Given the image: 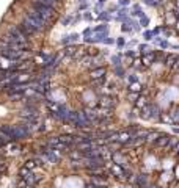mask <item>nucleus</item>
<instances>
[{"instance_id":"nucleus-1","label":"nucleus","mask_w":179,"mask_h":188,"mask_svg":"<svg viewBox=\"0 0 179 188\" xmlns=\"http://www.w3.org/2000/svg\"><path fill=\"white\" fill-rule=\"evenodd\" d=\"M24 21H25V22H28L30 25H32L33 28L36 30V32H42V30L47 28V25H49V22L46 21V19H42L41 16H39L38 13L35 11V9H30V11L25 13Z\"/></svg>"},{"instance_id":"nucleus-2","label":"nucleus","mask_w":179,"mask_h":188,"mask_svg":"<svg viewBox=\"0 0 179 188\" xmlns=\"http://www.w3.org/2000/svg\"><path fill=\"white\" fill-rule=\"evenodd\" d=\"M32 9H35V11L38 13V14L41 16L42 19H46L47 22H50L52 17H54V16H57V9H55L54 6L44 5V3H41L39 0L32 2Z\"/></svg>"},{"instance_id":"nucleus-3","label":"nucleus","mask_w":179,"mask_h":188,"mask_svg":"<svg viewBox=\"0 0 179 188\" xmlns=\"http://www.w3.org/2000/svg\"><path fill=\"white\" fill-rule=\"evenodd\" d=\"M99 105H101V107H105V108L113 110L115 107H116V100H115L113 96H102L101 100H99Z\"/></svg>"},{"instance_id":"nucleus-4","label":"nucleus","mask_w":179,"mask_h":188,"mask_svg":"<svg viewBox=\"0 0 179 188\" xmlns=\"http://www.w3.org/2000/svg\"><path fill=\"white\" fill-rule=\"evenodd\" d=\"M105 75H107V68H104V66H98V68L90 70V77H91V80L102 79V77H105Z\"/></svg>"},{"instance_id":"nucleus-5","label":"nucleus","mask_w":179,"mask_h":188,"mask_svg":"<svg viewBox=\"0 0 179 188\" xmlns=\"http://www.w3.org/2000/svg\"><path fill=\"white\" fill-rule=\"evenodd\" d=\"M152 63H155V52L141 55V64H143V68H149Z\"/></svg>"},{"instance_id":"nucleus-6","label":"nucleus","mask_w":179,"mask_h":188,"mask_svg":"<svg viewBox=\"0 0 179 188\" xmlns=\"http://www.w3.org/2000/svg\"><path fill=\"white\" fill-rule=\"evenodd\" d=\"M171 136L170 135H167V133H160V136L157 138V141L154 143V146L155 147H167V144H168V141H170Z\"/></svg>"},{"instance_id":"nucleus-7","label":"nucleus","mask_w":179,"mask_h":188,"mask_svg":"<svg viewBox=\"0 0 179 188\" xmlns=\"http://www.w3.org/2000/svg\"><path fill=\"white\" fill-rule=\"evenodd\" d=\"M77 50H79V47L77 46H65V49H63V55H66V56H69V58H72V56L77 53Z\"/></svg>"},{"instance_id":"nucleus-8","label":"nucleus","mask_w":179,"mask_h":188,"mask_svg":"<svg viewBox=\"0 0 179 188\" xmlns=\"http://www.w3.org/2000/svg\"><path fill=\"white\" fill-rule=\"evenodd\" d=\"M98 19H99V21H101V22H112V21H113V16H112V13H108L107 11V9H104V11H102V13H99V14H98Z\"/></svg>"},{"instance_id":"nucleus-9","label":"nucleus","mask_w":179,"mask_h":188,"mask_svg":"<svg viewBox=\"0 0 179 188\" xmlns=\"http://www.w3.org/2000/svg\"><path fill=\"white\" fill-rule=\"evenodd\" d=\"M176 58H178V55H173V53H170V55H167V56H165L164 64L167 66V68H173V66H174V63H176Z\"/></svg>"},{"instance_id":"nucleus-10","label":"nucleus","mask_w":179,"mask_h":188,"mask_svg":"<svg viewBox=\"0 0 179 188\" xmlns=\"http://www.w3.org/2000/svg\"><path fill=\"white\" fill-rule=\"evenodd\" d=\"M105 32H108V23L107 22H102V23H99V25L93 27V33H105Z\"/></svg>"},{"instance_id":"nucleus-11","label":"nucleus","mask_w":179,"mask_h":188,"mask_svg":"<svg viewBox=\"0 0 179 188\" xmlns=\"http://www.w3.org/2000/svg\"><path fill=\"white\" fill-rule=\"evenodd\" d=\"M127 23L132 27V30H134L135 33H138V32L141 30V27H140V22H138L137 19H134V17H129V19H127Z\"/></svg>"},{"instance_id":"nucleus-12","label":"nucleus","mask_w":179,"mask_h":188,"mask_svg":"<svg viewBox=\"0 0 179 188\" xmlns=\"http://www.w3.org/2000/svg\"><path fill=\"white\" fill-rule=\"evenodd\" d=\"M159 136H160V132H155V130H149L148 138H146V143H155Z\"/></svg>"},{"instance_id":"nucleus-13","label":"nucleus","mask_w":179,"mask_h":188,"mask_svg":"<svg viewBox=\"0 0 179 188\" xmlns=\"http://www.w3.org/2000/svg\"><path fill=\"white\" fill-rule=\"evenodd\" d=\"M141 2L145 3V5H148V6H151V8H157V6H160L162 3V0H141Z\"/></svg>"},{"instance_id":"nucleus-14","label":"nucleus","mask_w":179,"mask_h":188,"mask_svg":"<svg viewBox=\"0 0 179 188\" xmlns=\"http://www.w3.org/2000/svg\"><path fill=\"white\" fill-rule=\"evenodd\" d=\"M143 16H146V13H145L141 8H138V9H132V11H131V17H134V19H135V17L141 19Z\"/></svg>"},{"instance_id":"nucleus-15","label":"nucleus","mask_w":179,"mask_h":188,"mask_svg":"<svg viewBox=\"0 0 179 188\" xmlns=\"http://www.w3.org/2000/svg\"><path fill=\"white\" fill-rule=\"evenodd\" d=\"M113 72H115V75H116V77H119V79H124V77H126V69L122 68V64L121 66H116Z\"/></svg>"},{"instance_id":"nucleus-16","label":"nucleus","mask_w":179,"mask_h":188,"mask_svg":"<svg viewBox=\"0 0 179 188\" xmlns=\"http://www.w3.org/2000/svg\"><path fill=\"white\" fill-rule=\"evenodd\" d=\"M112 64L116 68V66H121V60H122V53H118V55H113L112 56Z\"/></svg>"},{"instance_id":"nucleus-17","label":"nucleus","mask_w":179,"mask_h":188,"mask_svg":"<svg viewBox=\"0 0 179 188\" xmlns=\"http://www.w3.org/2000/svg\"><path fill=\"white\" fill-rule=\"evenodd\" d=\"M8 97L11 100H22L25 99V93H13V94H8Z\"/></svg>"},{"instance_id":"nucleus-18","label":"nucleus","mask_w":179,"mask_h":188,"mask_svg":"<svg viewBox=\"0 0 179 188\" xmlns=\"http://www.w3.org/2000/svg\"><path fill=\"white\" fill-rule=\"evenodd\" d=\"M176 144H178V138H176V136H171V138H170V141H168V144H167V147H165V149H167V150H173L174 149V147H176Z\"/></svg>"},{"instance_id":"nucleus-19","label":"nucleus","mask_w":179,"mask_h":188,"mask_svg":"<svg viewBox=\"0 0 179 188\" xmlns=\"http://www.w3.org/2000/svg\"><path fill=\"white\" fill-rule=\"evenodd\" d=\"M115 46H116L119 50L124 49V47H126V41H124V38H122V36H119L118 39H115Z\"/></svg>"},{"instance_id":"nucleus-20","label":"nucleus","mask_w":179,"mask_h":188,"mask_svg":"<svg viewBox=\"0 0 179 188\" xmlns=\"http://www.w3.org/2000/svg\"><path fill=\"white\" fill-rule=\"evenodd\" d=\"M138 22H140V27H141V28H146V27H149V22H151V21H149L148 16H143L141 19H138Z\"/></svg>"},{"instance_id":"nucleus-21","label":"nucleus","mask_w":179,"mask_h":188,"mask_svg":"<svg viewBox=\"0 0 179 188\" xmlns=\"http://www.w3.org/2000/svg\"><path fill=\"white\" fill-rule=\"evenodd\" d=\"M143 39L145 41H152V39H154V33H152V30H146V32H143Z\"/></svg>"},{"instance_id":"nucleus-22","label":"nucleus","mask_w":179,"mask_h":188,"mask_svg":"<svg viewBox=\"0 0 179 188\" xmlns=\"http://www.w3.org/2000/svg\"><path fill=\"white\" fill-rule=\"evenodd\" d=\"M121 30L124 33H129V35H132V33H134V30H132V27L129 25L127 22H124V23H121Z\"/></svg>"},{"instance_id":"nucleus-23","label":"nucleus","mask_w":179,"mask_h":188,"mask_svg":"<svg viewBox=\"0 0 179 188\" xmlns=\"http://www.w3.org/2000/svg\"><path fill=\"white\" fill-rule=\"evenodd\" d=\"M72 21H74L72 16H63V17H61V25H71Z\"/></svg>"},{"instance_id":"nucleus-24","label":"nucleus","mask_w":179,"mask_h":188,"mask_svg":"<svg viewBox=\"0 0 179 188\" xmlns=\"http://www.w3.org/2000/svg\"><path fill=\"white\" fill-rule=\"evenodd\" d=\"M82 36H83V39H85V38H91V36H93V27H88V28H85L83 33H82Z\"/></svg>"},{"instance_id":"nucleus-25","label":"nucleus","mask_w":179,"mask_h":188,"mask_svg":"<svg viewBox=\"0 0 179 188\" xmlns=\"http://www.w3.org/2000/svg\"><path fill=\"white\" fill-rule=\"evenodd\" d=\"M71 35H65V36H63V39H61V44L63 46H69V44H71Z\"/></svg>"},{"instance_id":"nucleus-26","label":"nucleus","mask_w":179,"mask_h":188,"mask_svg":"<svg viewBox=\"0 0 179 188\" xmlns=\"http://www.w3.org/2000/svg\"><path fill=\"white\" fill-rule=\"evenodd\" d=\"M159 47H160V49H170V47H171V44L167 41V39H162V41L159 42Z\"/></svg>"},{"instance_id":"nucleus-27","label":"nucleus","mask_w":179,"mask_h":188,"mask_svg":"<svg viewBox=\"0 0 179 188\" xmlns=\"http://www.w3.org/2000/svg\"><path fill=\"white\" fill-rule=\"evenodd\" d=\"M39 2L44 3V5H49V6H54V8H55V6H57V2H58V0H39Z\"/></svg>"},{"instance_id":"nucleus-28","label":"nucleus","mask_w":179,"mask_h":188,"mask_svg":"<svg viewBox=\"0 0 179 188\" xmlns=\"http://www.w3.org/2000/svg\"><path fill=\"white\" fill-rule=\"evenodd\" d=\"M116 5L119 6V8H126V6H129L131 5V0H118V3Z\"/></svg>"},{"instance_id":"nucleus-29","label":"nucleus","mask_w":179,"mask_h":188,"mask_svg":"<svg viewBox=\"0 0 179 188\" xmlns=\"http://www.w3.org/2000/svg\"><path fill=\"white\" fill-rule=\"evenodd\" d=\"M127 80H129V83H137L138 82V77L135 75V74H131V75L127 77Z\"/></svg>"},{"instance_id":"nucleus-30","label":"nucleus","mask_w":179,"mask_h":188,"mask_svg":"<svg viewBox=\"0 0 179 188\" xmlns=\"http://www.w3.org/2000/svg\"><path fill=\"white\" fill-rule=\"evenodd\" d=\"M162 32H164V35H165V38H168V36H171V28H167V27H162Z\"/></svg>"},{"instance_id":"nucleus-31","label":"nucleus","mask_w":179,"mask_h":188,"mask_svg":"<svg viewBox=\"0 0 179 188\" xmlns=\"http://www.w3.org/2000/svg\"><path fill=\"white\" fill-rule=\"evenodd\" d=\"M102 42H104V44H107V46H112V44H115V39L110 38V36H107V38H105Z\"/></svg>"},{"instance_id":"nucleus-32","label":"nucleus","mask_w":179,"mask_h":188,"mask_svg":"<svg viewBox=\"0 0 179 188\" xmlns=\"http://www.w3.org/2000/svg\"><path fill=\"white\" fill-rule=\"evenodd\" d=\"M124 55L127 56L129 60H132V58L135 56V52H134V50H127V52H124Z\"/></svg>"},{"instance_id":"nucleus-33","label":"nucleus","mask_w":179,"mask_h":188,"mask_svg":"<svg viewBox=\"0 0 179 188\" xmlns=\"http://www.w3.org/2000/svg\"><path fill=\"white\" fill-rule=\"evenodd\" d=\"M79 38H80V35H79V33H71V41H72V42H75Z\"/></svg>"},{"instance_id":"nucleus-34","label":"nucleus","mask_w":179,"mask_h":188,"mask_svg":"<svg viewBox=\"0 0 179 188\" xmlns=\"http://www.w3.org/2000/svg\"><path fill=\"white\" fill-rule=\"evenodd\" d=\"M82 17H83V19H85V21H93V16H91V13H88V11H87V13H85V14H83V16H82Z\"/></svg>"},{"instance_id":"nucleus-35","label":"nucleus","mask_w":179,"mask_h":188,"mask_svg":"<svg viewBox=\"0 0 179 188\" xmlns=\"http://www.w3.org/2000/svg\"><path fill=\"white\" fill-rule=\"evenodd\" d=\"M152 33H154V36H159L162 33V27H155V28L152 30Z\"/></svg>"},{"instance_id":"nucleus-36","label":"nucleus","mask_w":179,"mask_h":188,"mask_svg":"<svg viewBox=\"0 0 179 188\" xmlns=\"http://www.w3.org/2000/svg\"><path fill=\"white\" fill-rule=\"evenodd\" d=\"M173 133H176V135H178V133H179V127H173Z\"/></svg>"},{"instance_id":"nucleus-37","label":"nucleus","mask_w":179,"mask_h":188,"mask_svg":"<svg viewBox=\"0 0 179 188\" xmlns=\"http://www.w3.org/2000/svg\"><path fill=\"white\" fill-rule=\"evenodd\" d=\"M98 3H101V5H105V3H107V0H98Z\"/></svg>"},{"instance_id":"nucleus-38","label":"nucleus","mask_w":179,"mask_h":188,"mask_svg":"<svg viewBox=\"0 0 179 188\" xmlns=\"http://www.w3.org/2000/svg\"><path fill=\"white\" fill-rule=\"evenodd\" d=\"M173 150H176V152L179 154V141H178V144H176V147H174V149Z\"/></svg>"},{"instance_id":"nucleus-39","label":"nucleus","mask_w":179,"mask_h":188,"mask_svg":"<svg viewBox=\"0 0 179 188\" xmlns=\"http://www.w3.org/2000/svg\"><path fill=\"white\" fill-rule=\"evenodd\" d=\"M176 28H178V30H179V21H178V22H176Z\"/></svg>"}]
</instances>
